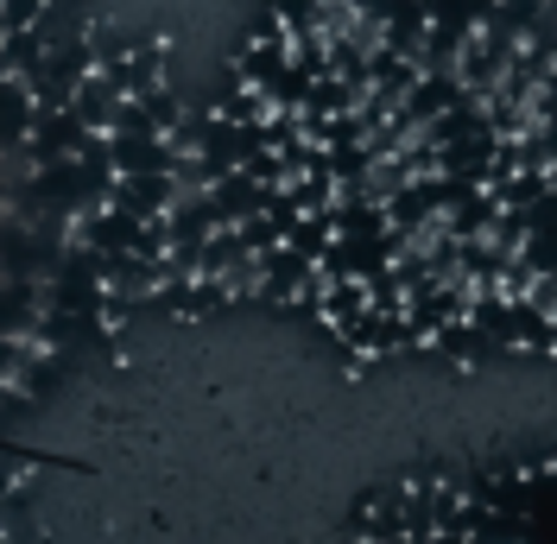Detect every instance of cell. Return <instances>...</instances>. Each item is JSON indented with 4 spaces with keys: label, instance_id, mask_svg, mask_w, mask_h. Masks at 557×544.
<instances>
[{
    "label": "cell",
    "instance_id": "cell-1",
    "mask_svg": "<svg viewBox=\"0 0 557 544\" xmlns=\"http://www.w3.org/2000/svg\"><path fill=\"white\" fill-rule=\"evenodd\" d=\"M96 64H102V58H96V45H89V38H70V45H51V51H45V64L26 70L20 83L33 89L38 108H70V102H76V89H83V76H89Z\"/></svg>",
    "mask_w": 557,
    "mask_h": 544
},
{
    "label": "cell",
    "instance_id": "cell-2",
    "mask_svg": "<svg viewBox=\"0 0 557 544\" xmlns=\"http://www.w3.org/2000/svg\"><path fill=\"white\" fill-rule=\"evenodd\" d=\"M96 134L76 108H38L33 134H26V165H45V159H64V152H83V139Z\"/></svg>",
    "mask_w": 557,
    "mask_h": 544
},
{
    "label": "cell",
    "instance_id": "cell-3",
    "mask_svg": "<svg viewBox=\"0 0 557 544\" xmlns=\"http://www.w3.org/2000/svg\"><path fill=\"white\" fill-rule=\"evenodd\" d=\"M311 279H317V260L298 254L292 240H278V247L260 254V298H267V305H298V298L311 292Z\"/></svg>",
    "mask_w": 557,
    "mask_h": 544
},
{
    "label": "cell",
    "instance_id": "cell-4",
    "mask_svg": "<svg viewBox=\"0 0 557 544\" xmlns=\"http://www.w3.org/2000/svg\"><path fill=\"white\" fill-rule=\"evenodd\" d=\"M102 285H108V305L159 298V260L139 254V247H114V254H102Z\"/></svg>",
    "mask_w": 557,
    "mask_h": 544
},
{
    "label": "cell",
    "instance_id": "cell-5",
    "mask_svg": "<svg viewBox=\"0 0 557 544\" xmlns=\"http://www.w3.org/2000/svg\"><path fill=\"white\" fill-rule=\"evenodd\" d=\"M38 317H45V279L0 272V336H33Z\"/></svg>",
    "mask_w": 557,
    "mask_h": 544
},
{
    "label": "cell",
    "instance_id": "cell-6",
    "mask_svg": "<svg viewBox=\"0 0 557 544\" xmlns=\"http://www.w3.org/2000/svg\"><path fill=\"white\" fill-rule=\"evenodd\" d=\"M184 190H177L172 171H114V197L108 203L134 209V215H165Z\"/></svg>",
    "mask_w": 557,
    "mask_h": 544
},
{
    "label": "cell",
    "instance_id": "cell-7",
    "mask_svg": "<svg viewBox=\"0 0 557 544\" xmlns=\"http://www.w3.org/2000/svg\"><path fill=\"white\" fill-rule=\"evenodd\" d=\"M278 190H285V184H260V177L242 165V171H222V177L209 184V203L222 209V222H247V215H260V209L273 203Z\"/></svg>",
    "mask_w": 557,
    "mask_h": 544
},
{
    "label": "cell",
    "instance_id": "cell-8",
    "mask_svg": "<svg viewBox=\"0 0 557 544\" xmlns=\"http://www.w3.org/2000/svg\"><path fill=\"white\" fill-rule=\"evenodd\" d=\"M197 260H203V279H215V285H228V279H235V272H247L253 260H260V254L247 247L242 222H222V228H215V235L203 240V254H197Z\"/></svg>",
    "mask_w": 557,
    "mask_h": 544
},
{
    "label": "cell",
    "instance_id": "cell-9",
    "mask_svg": "<svg viewBox=\"0 0 557 544\" xmlns=\"http://www.w3.org/2000/svg\"><path fill=\"white\" fill-rule=\"evenodd\" d=\"M108 152H114V171H172L177 159L165 134H108Z\"/></svg>",
    "mask_w": 557,
    "mask_h": 544
},
{
    "label": "cell",
    "instance_id": "cell-10",
    "mask_svg": "<svg viewBox=\"0 0 557 544\" xmlns=\"http://www.w3.org/2000/svg\"><path fill=\"white\" fill-rule=\"evenodd\" d=\"M456 96H469L456 70H424V76L412 83V96H406L399 108H406V114H412L418 127H424V121H437V114H444V108H450Z\"/></svg>",
    "mask_w": 557,
    "mask_h": 544
},
{
    "label": "cell",
    "instance_id": "cell-11",
    "mask_svg": "<svg viewBox=\"0 0 557 544\" xmlns=\"http://www.w3.org/2000/svg\"><path fill=\"white\" fill-rule=\"evenodd\" d=\"M292 247H298V254H311V260H323V254H330V240H336V215H330V209H305V215H298V222H292Z\"/></svg>",
    "mask_w": 557,
    "mask_h": 544
},
{
    "label": "cell",
    "instance_id": "cell-12",
    "mask_svg": "<svg viewBox=\"0 0 557 544\" xmlns=\"http://www.w3.org/2000/svg\"><path fill=\"white\" fill-rule=\"evenodd\" d=\"M494 190H500V203H513V209H525V203H539V197H545V190H552V171H513V177H507V184H494Z\"/></svg>",
    "mask_w": 557,
    "mask_h": 544
},
{
    "label": "cell",
    "instance_id": "cell-13",
    "mask_svg": "<svg viewBox=\"0 0 557 544\" xmlns=\"http://www.w3.org/2000/svg\"><path fill=\"white\" fill-rule=\"evenodd\" d=\"M487 240H494V247H507V254H520L525 247V209H500V215H494V228H487Z\"/></svg>",
    "mask_w": 557,
    "mask_h": 544
},
{
    "label": "cell",
    "instance_id": "cell-14",
    "mask_svg": "<svg viewBox=\"0 0 557 544\" xmlns=\"http://www.w3.org/2000/svg\"><path fill=\"white\" fill-rule=\"evenodd\" d=\"M89 45H96V58H102V64H121V58L134 51V33H114V26L96 20V26H89Z\"/></svg>",
    "mask_w": 557,
    "mask_h": 544
},
{
    "label": "cell",
    "instance_id": "cell-15",
    "mask_svg": "<svg viewBox=\"0 0 557 544\" xmlns=\"http://www.w3.org/2000/svg\"><path fill=\"white\" fill-rule=\"evenodd\" d=\"M532 121H557V70L532 89Z\"/></svg>",
    "mask_w": 557,
    "mask_h": 544
},
{
    "label": "cell",
    "instance_id": "cell-16",
    "mask_svg": "<svg viewBox=\"0 0 557 544\" xmlns=\"http://www.w3.org/2000/svg\"><path fill=\"white\" fill-rule=\"evenodd\" d=\"M7 20L13 26H38L45 20V0H7Z\"/></svg>",
    "mask_w": 557,
    "mask_h": 544
},
{
    "label": "cell",
    "instance_id": "cell-17",
    "mask_svg": "<svg viewBox=\"0 0 557 544\" xmlns=\"http://www.w3.org/2000/svg\"><path fill=\"white\" fill-rule=\"evenodd\" d=\"M7 76H13V64H7V51H0V83H7Z\"/></svg>",
    "mask_w": 557,
    "mask_h": 544
},
{
    "label": "cell",
    "instance_id": "cell-18",
    "mask_svg": "<svg viewBox=\"0 0 557 544\" xmlns=\"http://www.w3.org/2000/svg\"><path fill=\"white\" fill-rule=\"evenodd\" d=\"M552 184H557V165H552Z\"/></svg>",
    "mask_w": 557,
    "mask_h": 544
}]
</instances>
